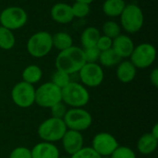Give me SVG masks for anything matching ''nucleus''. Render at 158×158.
<instances>
[{"label": "nucleus", "instance_id": "1", "mask_svg": "<svg viewBox=\"0 0 158 158\" xmlns=\"http://www.w3.org/2000/svg\"><path fill=\"white\" fill-rule=\"evenodd\" d=\"M86 63L83 49L72 45L63 51H59L56 57L55 65L57 70H61L69 75L76 74Z\"/></svg>", "mask_w": 158, "mask_h": 158}, {"label": "nucleus", "instance_id": "2", "mask_svg": "<svg viewBox=\"0 0 158 158\" xmlns=\"http://www.w3.org/2000/svg\"><path fill=\"white\" fill-rule=\"evenodd\" d=\"M62 102L69 108L84 107L90 101L87 88L81 82L71 81L61 90Z\"/></svg>", "mask_w": 158, "mask_h": 158}, {"label": "nucleus", "instance_id": "3", "mask_svg": "<svg viewBox=\"0 0 158 158\" xmlns=\"http://www.w3.org/2000/svg\"><path fill=\"white\" fill-rule=\"evenodd\" d=\"M67 130L63 119L51 117L39 125L37 134L43 142L55 143L61 141Z\"/></svg>", "mask_w": 158, "mask_h": 158}, {"label": "nucleus", "instance_id": "4", "mask_svg": "<svg viewBox=\"0 0 158 158\" xmlns=\"http://www.w3.org/2000/svg\"><path fill=\"white\" fill-rule=\"evenodd\" d=\"M120 18V27L128 33H136L141 31L144 23V15L142 8L136 4H126Z\"/></svg>", "mask_w": 158, "mask_h": 158}, {"label": "nucleus", "instance_id": "5", "mask_svg": "<svg viewBox=\"0 0 158 158\" xmlns=\"http://www.w3.org/2000/svg\"><path fill=\"white\" fill-rule=\"evenodd\" d=\"M26 48L32 57H44L53 49L52 34L45 31H40L33 33L28 39Z\"/></svg>", "mask_w": 158, "mask_h": 158}, {"label": "nucleus", "instance_id": "6", "mask_svg": "<svg viewBox=\"0 0 158 158\" xmlns=\"http://www.w3.org/2000/svg\"><path fill=\"white\" fill-rule=\"evenodd\" d=\"M63 120L68 130L81 132L92 126L93 117L90 112L83 107L68 108Z\"/></svg>", "mask_w": 158, "mask_h": 158}, {"label": "nucleus", "instance_id": "7", "mask_svg": "<svg viewBox=\"0 0 158 158\" xmlns=\"http://www.w3.org/2000/svg\"><path fill=\"white\" fill-rule=\"evenodd\" d=\"M28 20V14L24 8L11 6L0 11V26L10 31L19 30L25 26Z\"/></svg>", "mask_w": 158, "mask_h": 158}, {"label": "nucleus", "instance_id": "8", "mask_svg": "<svg viewBox=\"0 0 158 158\" xmlns=\"http://www.w3.org/2000/svg\"><path fill=\"white\" fill-rule=\"evenodd\" d=\"M61 101V89L51 81L44 82L35 89V104L43 108H50Z\"/></svg>", "mask_w": 158, "mask_h": 158}, {"label": "nucleus", "instance_id": "9", "mask_svg": "<svg viewBox=\"0 0 158 158\" xmlns=\"http://www.w3.org/2000/svg\"><path fill=\"white\" fill-rule=\"evenodd\" d=\"M131 62L138 69H144L151 67L156 58V49L149 43H143L136 45L130 56Z\"/></svg>", "mask_w": 158, "mask_h": 158}, {"label": "nucleus", "instance_id": "10", "mask_svg": "<svg viewBox=\"0 0 158 158\" xmlns=\"http://www.w3.org/2000/svg\"><path fill=\"white\" fill-rule=\"evenodd\" d=\"M13 103L20 108H29L35 104V88L23 81L16 83L10 93Z\"/></svg>", "mask_w": 158, "mask_h": 158}, {"label": "nucleus", "instance_id": "11", "mask_svg": "<svg viewBox=\"0 0 158 158\" xmlns=\"http://www.w3.org/2000/svg\"><path fill=\"white\" fill-rule=\"evenodd\" d=\"M81 83L86 88H95L102 84L105 73L98 63H85L78 72Z\"/></svg>", "mask_w": 158, "mask_h": 158}, {"label": "nucleus", "instance_id": "12", "mask_svg": "<svg viewBox=\"0 0 158 158\" xmlns=\"http://www.w3.org/2000/svg\"><path fill=\"white\" fill-rule=\"evenodd\" d=\"M118 146V143L115 136L108 132H99L94 136L91 147L100 156H110Z\"/></svg>", "mask_w": 158, "mask_h": 158}, {"label": "nucleus", "instance_id": "13", "mask_svg": "<svg viewBox=\"0 0 158 158\" xmlns=\"http://www.w3.org/2000/svg\"><path fill=\"white\" fill-rule=\"evenodd\" d=\"M60 142L64 151L69 156H72L84 146V138L81 132L72 130H67Z\"/></svg>", "mask_w": 158, "mask_h": 158}, {"label": "nucleus", "instance_id": "14", "mask_svg": "<svg viewBox=\"0 0 158 158\" xmlns=\"http://www.w3.org/2000/svg\"><path fill=\"white\" fill-rule=\"evenodd\" d=\"M50 16L55 22L59 24L70 23L74 19L71 6L62 2L56 3L51 7Z\"/></svg>", "mask_w": 158, "mask_h": 158}, {"label": "nucleus", "instance_id": "15", "mask_svg": "<svg viewBox=\"0 0 158 158\" xmlns=\"http://www.w3.org/2000/svg\"><path fill=\"white\" fill-rule=\"evenodd\" d=\"M134 47V43L129 35L121 33L118 37L113 39L112 49L121 59L130 57Z\"/></svg>", "mask_w": 158, "mask_h": 158}, {"label": "nucleus", "instance_id": "16", "mask_svg": "<svg viewBox=\"0 0 158 158\" xmlns=\"http://www.w3.org/2000/svg\"><path fill=\"white\" fill-rule=\"evenodd\" d=\"M31 158H59L60 153L55 143L41 142L31 149Z\"/></svg>", "mask_w": 158, "mask_h": 158}, {"label": "nucleus", "instance_id": "17", "mask_svg": "<svg viewBox=\"0 0 158 158\" xmlns=\"http://www.w3.org/2000/svg\"><path fill=\"white\" fill-rule=\"evenodd\" d=\"M117 78L122 83L131 82L137 74V69L131 60H121L117 67Z\"/></svg>", "mask_w": 158, "mask_h": 158}, {"label": "nucleus", "instance_id": "18", "mask_svg": "<svg viewBox=\"0 0 158 158\" xmlns=\"http://www.w3.org/2000/svg\"><path fill=\"white\" fill-rule=\"evenodd\" d=\"M158 146V139L151 135V133H145L142 135L137 142V150L139 153L144 156L151 155L156 151Z\"/></svg>", "mask_w": 158, "mask_h": 158}, {"label": "nucleus", "instance_id": "19", "mask_svg": "<svg viewBox=\"0 0 158 158\" xmlns=\"http://www.w3.org/2000/svg\"><path fill=\"white\" fill-rule=\"evenodd\" d=\"M126 6L124 0H105L102 6L103 13L109 18L119 17Z\"/></svg>", "mask_w": 158, "mask_h": 158}, {"label": "nucleus", "instance_id": "20", "mask_svg": "<svg viewBox=\"0 0 158 158\" xmlns=\"http://www.w3.org/2000/svg\"><path fill=\"white\" fill-rule=\"evenodd\" d=\"M100 36L101 33L96 27H87L86 29H84L81 35V44L82 46L81 48L85 49L95 46Z\"/></svg>", "mask_w": 158, "mask_h": 158}, {"label": "nucleus", "instance_id": "21", "mask_svg": "<svg viewBox=\"0 0 158 158\" xmlns=\"http://www.w3.org/2000/svg\"><path fill=\"white\" fill-rule=\"evenodd\" d=\"M21 77H22L23 81L33 85L35 83H38L42 80L43 70L39 66L31 64V65L27 66L23 69L21 73Z\"/></svg>", "mask_w": 158, "mask_h": 158}, {"label": "nucleus", "instance_id": "22", "mask_svg": "<svg viewBox=\"0 0 158 158\" xmlns=\"http://www.w3.org/2000/svg\"><path fill=\"white\" fill-rule=\"evenodd\" d=\"M53 47L58 51H63L73 45V39L70 34L65 31H58L52 34Z\"/></svg>", "mask_w": 158, "mask_h": 158}, {"label": "nucleus", "instance_id": "23", "mask_svg": "<svg viewBox=\"0 0 158 158\" xmlns=\"http://www.w3.org/2000/svg\"><path fill=\"white\" fill-rule=\"evenodd\" d=\"M122 59L117 55V53L112 49H108L106 51H102L100 53L99 56V65L101 67H106V68H112L114 66H118V63Z\"/></svg>", "mask_w": 158, "mask_h": 158}, {"label": "nucleus", "instance_id": "24", "mask_svg": "<svg viewBox=\"0 0 158 158\" xmlns=\"http://www.w3.org/2000/svg\"><path fill=\"white\" fill-rule=\"evenodd\" d=\"M16 38L12 31L0 26V48L2 50H10L15 46Z\"/></svg>", "mask_w": 158, "mask_h": 158}, {"label": "nucleus", "instance_id": "25", "mask_svg": "<svg viewBox=\"0 0 158 158\" xmlns=\"http://www.w3.org/2000/svg\"><path fill=\"white\" fill-rule=\"evenodd\" d=\"M102 31H103V35L107 36L109 38H111L112 40L115 39L116 37H118L119 34H121V27L120 25L113 20H108L106 21L103 24L102 27Z\"/></svg>", "mask_w": 158, "mask_h": 158}, {"label": "nucleus", "instance_id": "26", "mask_svg": "<svg viewBox=\"0 0 158 158\" xmlns=\"http://www.w3.org/2000/svg\"><path fill=\"white\" fill-rule=\"evenodd\" d=\"M71 75L63 72L61 70H56L51 78V82L54 83L56 86H57L58 88H60L61 90L66 87L70 81H71Z\"/></svg>", "mask_w": 158, "mask_h": 158}, {"label": "nucleus", "instance_id": "27", "mask_svg": "<svg viewBox=\"0 0 158 158\" xmlns=\"http://www.w3.org/2000/svg\"><path fill=\"white\" fill-rule=\"evenodd\" d=\"M71 9L74 18L78 19H83L87 17L91 12L90 5L82 2H75L73 5H71Z\"/></svg>", "mask_w": 158, "mask_h": 158}, {"label": "nucleus", "instance_id": "28", "mask_svg": "<svg viewBox=\"0 0 158 158\" xmlns=\"http://www.w3.org/2000/svg\"><path fill=\"white\" fill-rule=\"evenodd\" d=\"M111 158H137L135 152L128 146H118L110 156Z\"/></svg>", "mask_w": 158, "mask_h": 158}, {"label": "nucleus", "instance_id": "29", "mask_svg": "<svg viewBox=\"0 0 158 158\" xmlns=\"http://www.w3.org/2000/svg\"><path fill=\"white\" fill-rule=\"evenodd\" d=\"M83 53L86 63H97L101 51L96 46H93L83 49Z\"/></svg>", "mask_w": 158, "mask_h": 158}, {"label": "nucleus", "instance_id": "30", "mask_svg": "<svg viewBox=\"0 0 158 158\" xmlns=\"http://www.w3.org/2000/svg\"><path fill=\"white\" fill-rule=\"evenodd\" d=\"M70 158H101L92 147H82L81 150L70 156Z\"/></svg>", "mask_w": 158, "mask_h": 158}, {"label": "nucleus", "instance_id": "31", "mask_svg": "<svg viewBox=\"0 0 158 158\" xmlns=\"http://www.w3.org/2000/svg\"><path fill=\"white\" fill-rule=\"evenodd\" d=\"M67 110H68V106L62 101L56 104L52 107H50L52 117L56 118H60V119H63L65 114L67 113Z\"/></svg>", "mask_w": 158, "mask_h": 158}, {"label": "nucleus", "instance_id": "32", "mask_svg": "<svg viewBox=\"0 0 158 158\" xmlns=\"http://www.w3.org/2000/svg\"><path fill=\"white\" fill-rule=\"evenodd\" d=\"M8 158H31V149L24 146L16 147L10 152Z\"/></svg>", "mask_w": 158, "mask_h": 158}, {"label": "nucleus", "instance_id": "33", "mask_svg": "<svg viewBox=\"0 0 158 158\" xmlns=\"http://www.w3.org/2000/svg\"><path fill=\"white\" fill-rule=\"evenodd\" d=\"M112 43H113V40L111 38L105 36V35H101L95 46L102 52V51H106V50L112 48Z\"/></svg>", "mask_w": 158, "mask_h": 158}, {"label": "nucleus", "instance_id": "34", "mask_svg": "<svg viewBox=\"0 0 158 158\" xmlns=\"http://www.w3.org/2000/svg\"><path fill=\"white\" fill-rule=\"evenodd\" d=\"M150 81L153 84V86H155L156 88L158 87V69H154L151 71L150 74Z\"/></svg>", "mask_w": 158, "mask_h": 158}, {"label": "nucleus", "instance_id": "35", "mask_svg": "<svg viewBox=\"0 0 158 158\" xmlns=\"http://www.w3.org/2000/svg\"><path fill=\"white\" fill-rule=\"evenodd\" d=\"M150 133H151V135H152V136H154L155 138L158 139V124L157 123H156V124L154 125V127L152 128V130H151Z\"/></svg>", "mask_w": 158, "mask_h": 158}, {"label": "nucleus", "instance_id": "36", "mask_svg": "<svg viewBox=\"0 0 158 158\" xmlns=\"http://www.w3.org/2000/svg\"><path fill=\"white\" fill-rule=\"evenodd\" d=\"M94 0H75V2H82V3H86V4H91L93 3Z\"/></svg>", "mask_w": 158, "mask_h": 158}, {"label": "nucleus", "instance_id": "37", "mask_svg": "<svg viewBox=\"0 0 158 158\" xmlns=\"http://www.w3.org/2000/svg\"><path fill=\"white\" fill-rule=\"evenodd\" d=\"M101 158H111L110 156H101Z\"/></svg>", "mask_w": 158, "mask_h": 158}, {"label": "nucleus", "instance_id": "38", "mask_svg": "<svg viewBox=\"0 0 158 158\" xmlns=\"http://www.w3.org/2000/svg\"><path fill=\"white\" fill-rule=\"evenodd\" d=\"M59 158H70V157H68V156H62V157H61V156H59Z\"/></svg>", "mask_w": 158, "mask_h": 158}, {"label": "nucleus", "instance_id": "39", "mask_svg": "<svg viewBox=\"0 0 158 158\" xmlns=\"http://www.w3.org/2000/svg\"><path fill=\"white\" fill-rule=\"evenodd\" d=\"M0 94H1V91H0Z\"/></svg>", "mask_w": 158, "mask_h": 158}, {"label": "nucleus", "instance_id": "40", "mask_svg": "<svg viewBox=\"0 0 158 158\" xmlns=\"http://www.w3.org/2000/svg\"><path fill=\"white\" fill-rule=\"evenodd\" d=\"M154 1H155V0H154Z\"/></svg>", "mask_w": 158, "mask_h": 158}]
</instances>
